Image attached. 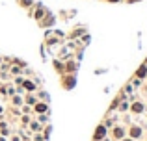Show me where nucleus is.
Segmentation results:
<instances>
[{"instance_id": "nucleus-1", "label": "nucleus", "mask_w": 147, "mask_h": 141, "mask_svg": "<svg viewBox=\"0 0 147 141\" xmlns=\"http://www.w3.org/2000/svg\"><path fill=\"white\" fill-rule=\"evenodd\" d=\"M140 136H142V128H138V126L130 128V139H136V138H140Z\"/></svg>"}, {"instance_id": "nucleus-2", "label": "nucleus", "mask_w": 147, "mask_h": 141, "mask_svg": "<svg viewBox=\"0 0 147 141\" xmlns=\"http://www.w3.org/2000/svg\"><path fill=\"white\" fill-rule=\"evenodd\" d=\"M104 136H106V128H104V126H99L97 128V134H95V139H102L104 138Z\"/></svg>"}, {"instance_id": "nucleus-3", "label": "nucleus", "mask_w": 147, "mask_h": 141, "mask_svg": "<svg viewBox=\"0 0 147 141\" xmlns=\"http://www.w3.org/2000/svg\"><path fill=\"white\" fill-rule=\"evenodd\" d=\"M132 112H136V113H142V112H144V106H142L140 102H136V104L132 106Z\"/></svg>"}, {"instance_id": "nucleus-4", "label": "nucleus", "mask_w": 147, "mask_h": 141, "mask_svg": "<svg viewBox=\"0 0 147 141\" xmlns=\"http://www.w3.org/2000/svg\"><path fill=\"white\" fill-rule=\"evenodd\" d=\"M114 136L117 139H121L123 138V128H114Z\"/></svg>"}, {"instance_id": "nucleus-5", "label": "nucleus", "mask_w": 147, "mask_h": 141, "mask_svg": "<svg viewBox=\"0 0 147 141\" xmlns=\"http://www.w3.org/2000/svg\"><path fill=\"white\" fill-rule=\"evenodd\" d=\"M145 72H147V67H142V69L138 71V76H140V78H144V76H145Z\"/></svg>"}, {"instance_id": "nucleus-6", "label": "nucleus", "mask_w": 147, "mask_h": 141, "mask_svg": "<svg viewBox=\"0 0 147 141\" xmlns=\"http://www.w3.org/2000/svg\"><path fill=\"white\" fill-rule=\"evenodd\" d=\"M36 110H37V112H47V106H45V104H37Z\"/></svg>"}, {"instance_id": "nucleus-7", "label": "nucleus", "mask_w": 147, "mask_h": 141, "mask_svg": "<svg viewBox=\"0 0 147 141\" xmlns=\"http://www.w3.org/2000/svg\"><path fill=\"white\" fill-rule=\"evenodd\" d=\"M24 87H26L28 91H32V89H34V84H32V82H26V84H24Z\"/></svg>"}, {"instance_id": "nucleus-8", "label": "nucleus", "mask_w": 147, "mask_h": 141, "mask_svg": "<svg viewBox=\"0 0 147 141\" xmlns=\"http://www.w3.org/2000/svg\"><path fill=\"white\" fill-rule=\"evenodd\" d=\"M11 141H21V139H19V138H17V136H15V138H13V139H11Z\"/></svg>"}, {"instance_id": "nucleus-9", "label": "nucleus", "mask_w": 147, "mask_h": 141, "mask_svg": "<svg viewBox=\"0 0 147 141\" xmlns=\"http://www.w3.org/2000/svg\"><path fill=\"white\" fill-rule=\"evenodd\" d=\"M0 141H6V139H4V138H0Z\"/></svg>"}, {"instance_id": "nucleus-10", "label": "nucleus", "mask_w": 147, "mask_h": 141, "mask_svg": "<svg viewBox=\"0 0 147 141\" xmlns=\"http://www.w3.org/2000/svg\"><path fill=\"white\" fill-rule=\"evenodd\" d=\"M125 141H134V139H125Z\"/></svg>"}]
</instances>
